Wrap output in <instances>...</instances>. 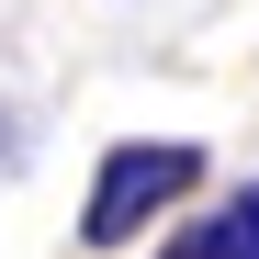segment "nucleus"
<instances>
[{
    "label": "nucleus",
    "instance_id": "1",
    "mask_svg": "<svg viewBox=\"0 0 259 259\" xmlns=\"http://www.w3.org/2000/svg\"><path fill=\"white\" fill-rule=\"evenodd\" d=\"M203 181V147H181V136H136V147H113L102 158V181H91V203H79V237H91V248H124V237H147L158 226V214L169 203H181Z\"/></svg>",
    "mask_w": 259,
    "mask_h": 259
},
{
    "label": "nucleus",
    "instance_id": "2",
    "mask_svg": "<svg viewBox=\"0 0 259 259\" xmlns=\"http://www.w3.org/2000/svg\"><path fill=\"white\" fill-rule=\"evenodd\" d=\"M158 259H248V248H237V226H226V214H214V226H181Z\"/></svg>",
    "mask_w": 259,
    "mask_h": 259
},
{
    "label": "nucleus",
    "instance_id": "3",
    "mask_svg": "<svg viewBox=\"0 0 259 259\" xmlns=\"http://www.w3.org/2000/svg\"><path fill=\"white\" fill-rule=\"evenodd\" d=\"M226 226H237V248H248V259H259V181H248V192H237V203H226Z\"/></svg>",
    "mask_w": 259,
    "mask_h": 259
}]
</instances>
